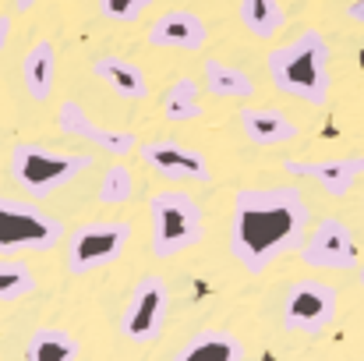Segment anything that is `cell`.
Masks as SVG:
<instances>
[{
  "instance_id": "6da1fadb",
  "label": "cell",
  "mask_w": 364,
  "mask_h": 361,
  "mask_svg": "<svg viewBox=\"0 0 364 361\" xmlns=\"http://www.w3.org/2000/svg\"><path fill=\"white\" fill-rule=\"evenodd\" d=\"M308 224L311 213L297 188H244L230 206V255L247 273H262L301 248Z\"/></svg>"
},
{
  "instance_id": "7a4b0ae2",
  "label": "cell",
  "mask_w": 364,
  "mask_h": 361,
  "mask_svg": "<svg viewBox=\"0 0 364 361\" xmlns=\"http://www.w3.org/2000/svg\"><path fill=\"white\" fill-rule=\"evenodd\" d=\"M333 50L322 32L304 28L283 46H272L265 53V68L272 85L283 96H294L308 107H326L333 93V71H329Z\"/></svg>"
},
{
  "instance_id": "3957f363",
  "label": "cell",
  "mask_w": 364,
  "mask_h": 361,
  "mask_svg": "<svg viewBox=\"0 0 364 361\" xmlns=\"http://www.w3.org/2000/svg\"><path fill=\"white\" fill-rule=\"evenodd\" d=\"M96 159L89 152H57L50 145L18 142L11 149V177L36 199L53 195L57 188L78 181Z\"/></svg>"
},
{
  "instance_id": "277c9868",
  "label": "cell",
  "mask_w": 364,
  "mask_h": 361,
  "mask_svg": "<svg viewBox=\"0 0 364 361\" xmlns=\"http://www.w3.org/2000/svg\"><path fill=\"white\" fill-rule=\"evenodd\" d=\"M145 209L152 216V255L156 258H173L195 248L205 234L202 206L188 192H152Z\"/></svg>"
},
{
  "instance_id": "5b68a950",
  "label": "cell",
  "mask_w": 364,
  "mask_h": 361,
  "mask_svg": "<svg viewBox=\"0 0 364 361\" xmlns=\"http://www.w3.org/2000/svg\"><path fill=\"white\" fill-rule=\"evenodd\" d=\"M64 238V224L50 213H43L32 202L4 199L0 195V255H21V251H50Z\"/></svg>"
},
{
  "instance_id": "8992f818",
  "label": "cell",
  "mask_w": 364,
  "mask_h": 361,
  "mask_svg": "<svg viewBox=\"0 0 364 361\" xmlns=\"http://www.w3.org/2000/svg\"><path fill=\"white\" fill-rule=\"evenodd\" d=\"M131 224L127 220H96V224H85L82 231H75V238L68 244V273L71 276H82V273H92L100 266H110L114 258H121V251L131 241Z\"/></svg>"
},
{
  "instance_id": "52a82bcc",
  "label": "cell",
  "mask_w": 364,
  "mask_h": 361,
  "mask_svg": "<svg viewBox=\"0 0 364 361\" xmlns=\"http://www.w3.org/2000/svg\"><path fill=\"white\" fill-rule=\"evenodd\" d=\"M166 315H170V291L159 276H141L124 305L121 315V337L131 344H152L163 337V326H166Z\"/></svg>"
},
{
  "instance_id": "ba28073f",
  "label": "cell",
  "mask_w": 364,
  "mask_h": 361,
  "mask_svg": "<svg viewBox=\"0 0 364 361\" xmlns=\"http://www.w3.org/2000/svg\"><path fill=\"white\" fill-rule=\"evenodd\" d=\"M336 308H340L336 287L308 276V280H297V283L287 291V298H283V326H287L290 333L315 337V333H322L326 326H333Z\"/></svg>"
},
{
  "instance_id": "9c48e42d",
  "label": "cell",
  "mask_w": 364,
  "mask_h": 361,
  "mask_svg": "<svg viewBox=\"0 0 364 361\" xmlns=\"http://www.w3.org/2000/svg\"><path fill=\"white\" fill-rule=\"evenodd\" d=\"M301 262L311 269H333V273H347L358 269V238L350 231L347 220L340 216H322L315 227H308V234L297 248Z\"/></svg>"
},
{
  "instance_id": "30bf717a",
  "label": "cell",
  "mask_w": 364,
  "mask_h": 361,
  "mask_svg": "<svg viewBox=\"0 0 364 361\" xmlns=\"http://www.w3.org/2000/svg\"><path fill=\"white\" fill-rule=\"evenodd\" d=\"M138 156L149 170H156L166 181H202V184L213 181L209 159L191 145H181V142H170V138H152V142L138 145Z\"/></svg>"
},
{
  "instance_id": "8fae6325",
  "label": "cell",
  "mask_w": 364,
  "mask_h": 361,
  "mask_svg": "<svg viewBox=\"0 0 364 361\" xmlns=\"http://www.w3.org/2000/svg\"><path fill=\"white\" fill-rule=\"evenodd\" d=\"M290 177L318 181L329 199H343L364 177V156H333V159H283Z\"/></svg>"
},
{
  "instance_id": "7c38bea8",
  "label": "cell",
  "mask_w": 364,
  "mask_h": 361,
  "mask_svg": "<svg viewBox=\"0 0 364 361\" xmlns=\"http://www.w3.org/2000/svg\"><path fill=\"white\" fill-rule=\"evenodd\" d=\"M57 127H60L64 135H75V138L92 142L96 149H103V152H110V156H127V152L138 149V138H134L131 131H117V127L96 124V120L85 114V107L75 103V100H64V103L57 107Z\"/></svg>"
},
{
  "instance_id": "4fadbf2b",
  "label": "cell",
  "mask_w": 364,
  "mask_h": 361,
  "mask_svg": "<svg viewBox=\"0 0 364 361\" xmlns=\"http://www.w3.org/2000/svg\"><path fill=\"white\" fill-rule=\"evenodd\" d=\"M205 39H209V25L202 21V14L188 7L163 11L145 32V43L156 50H202Z\"/></svg>"
},
{
  "instance_id": "5bb4252c",
  "label": "cell",
  "mask_w": 364,
  "mask_h": 361,
  "mask_svg": "<svg viewBox=\"0 0 364 361\" xmlns=\"http://www.w3.org/2000/svg\"><path fill=\"white\" fill-rule=\"evenodd\" d=\"M244 135L251 145H283L290 138H297V124L287 117L283 110H272V107H241L237 110Z\"/></svg>"
},
{
  "instance_id": "9a60e30c",
  "label": "cell",
  "mask_w": 364,
  "mask_h": 361,
  "mask_svg": "<svg viewBox=\"0 0 364 361\" xmlns=\"http://www.w3.org/2000/svg\"><path fill=\"white\" fill-rule=\"evenodd\" d=\"M244 340L230 330H198L170 361H244Z\"/></svg>"
},
{
  "instance_id": "2e32d148",
  "label": "cell",
  "mask_w": 364,
  "mask_h": 361,
  "mask_svg": "<svg viewBox=\"0 0 364 361\" xmlns=\"http://www.w3.org/2000/svg\"><path fill=\"white\" fill-rule=\"evenodd\" d=\"M21 82H25V93L36 100V103H46L53 96V82H57V50L50 39H39L28 46L25 61H21Z\"/></svg>"
},
{
  "instance_id": "e0dca14e",
  "label": "cell",
  "mask_w": 364,
  "mask_h": 361,
  "mask_svg": "<svg viewBox=\"0 0 364 361\" xmlns=\"http://www.w3.org/2000/svg\"><path fill=\"white\" fill-rule=\"evenodd\" d=\"M92 75H96L100 82H107L124 100H145V96H149V78H145V71H141L134 61L103 53V57L92 61Z\"/></svg>"
},
{
  "instance_id": "ac0fdd59",
  "label": "cell",
  "mask_w": 364,
  "mask_h": 361,
  "mask_svg": "<svg viewBox=\"0 0 364 361\" xmlns=\"http://www.w3.org/2000/svg\"><path fill=\"white\" fill-rule=\"evenodd\" d=\"M202 82L220 100H251L255 96L251 75L241 71V68H234V64H227V61H220V57H209L202 64Z\"/></svg>"
},
{
  "instance_id": "d6986e66",
  "label": "cell",
  "mask_w": 364,
  "mask_h": 361,
  "mask_svg": "<svg viewBox=\"0 0 364 361\" xmlns=\"http://www.w3.org/2000/svg\"><path fill=\"white\" fill-rule=\"evenodd\" d=\"M237 18L255 39H276L287 25L283 0H237Z\"/></svg>"
},
{
  "instance_id": "ffe728a7",
  "label": "cell",
  "mask_w": 364,
  "mask_h": 361,
  "mask_svg": "<svg viewBox=\"0 0 364 361\" xmlns=\"http://www.w3.org/2000/svg\"><path fill=\"white\" fill-rule=\"evenodd\" d=\"M78 355H82L78 337L57 326L36 330L25 344V361H78Z\"/></svg>"
},
{
  "instance_id": "44dd1931",
  "label": "cell",
  "mask_w": 364,
  "mask_h": 361,
  "mask_svg": "<svg viewBox=\"0 0 364 361\" xmlns=\"http://www.w3.org/2000/svg\"><path fill=\"white\" fill-rule=\"evenodd\" d=\"M163 117L170 124H188L202 117V100H198V82L195 78H173L159 100Z\"/></svg>"
},
{
  "instance_id": "7402d4cb",
  "label": "cell",
  "mask_w": 364,
  "mask_h": 361,
  "mask_svg": "<svg viewBox=\"0 0 364 361\" xmlns=\"http://www.w3.org/2000/svg\"><path fill=\"white\" fill-rule=\"evenodd\" d=\"M32 291H36L32 266L18 258H0V301H18Z\"/></svg>"
},
{
  "instance_id": "603a6c76",
  "label": "cell",
  "mask_w": 364,
  "mask_h": 361,
  "mask_svg": "<svg viewBox=\"0 0 364 361\" xmlns=\"http://www.w3.org/2000/svg\"><path fill=\"white\" fill-rule=\"evenodd\" d=\"M131 195H134V174L124 163H110L103 170V177H100L96 199L103 206H124V202H131Z\"/></svg>"
},
{
  "instance_id": "cb8c5ba5",
  "label": "cell",
  "mask_w": 364,
  "mask_h": 361,
  "mask_svg": "<svg viewBox=\"0 0 364 361\" xmlns=\"http://www.w3.org/2000/svg\"><path fill=\"white\" fill-rule=\"evenodd\" d=\"M152 7V0H100V14L107 21H138L145 11Z\"/></svg>"
},
{
  "instance_id": "d4e9b609",
  "label": "cell",
  "mask_w": 364,
  "mask_h": 361,
  "mask_svg": "<svg viewBox=\"0 0 364 361\" xmlns=\"http://www.w3.org/2000/svg\"><path fill=\"white\" fill-rule=\"evenodd\" d=\"M347 18L364 25V0H350V4H347Z\"/></svg>"
},
{
  "instance_id": "484cf974",
  "label": "cell",
  "mask_w": 364,
  "mask_h": 361,
  "mask_svg": "<svg viewBox=\"0 0 364 361\" xmlns=\"http://www.w3.org/2000/svg\"><path fill=\"white\" fill-rule=\"evenodd\" d=\"M7 39H11V18H7V14H0V53H4Z\"/></svg>"
},
{
  "instance_id": "4316f807",
  "label": "cell",
  "mask_w": 364,
  "mask_h": 361,
  "mask_svg": "<svg viewBox=\"0 0 364 361\" xmlns=\"http://www.w3.org/2000/svg\"><path fill=\"white\" fill-rule=\"evenodd\" d=\"M36 4H39V0H14L18 11H28V7H36Z\"/></svg>"
},
{
  "instance_id": "83f0119b",
  "label": "cell",
  "mask_w": 364,
  "mask_h": 361,
  "mask_svg": "<svg viewBox=\"0 0 364 361\" xmlns=\"http://www.w3.org/2000/svg\"><path fill=\"white\" fill-rule=\"evenodd\" d=\"M358 283H361V291H364V266H358Z\"/></svg>"
},
{
  "instance_id": "f1b7e54d",
  "label": "cell",
  "mask_w": 364,
  "mask_h": 361,
  "mask_svg": "<svg viewBox=\"0 0 364 361\" xmlns=\"http://www.w3.org/2000/svg\"><path fill=\"white\" fill-rule=\"evenodd\" d=\"M361 213H364V192H361Z\"/></svg>"
}]
</instances>
